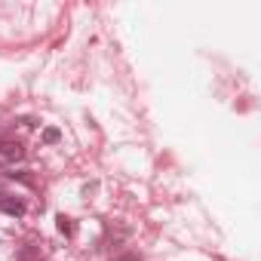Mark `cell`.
<instances>
[{"label": "cell", "mask_w": 261, "mask_h": 261, "mask_svg": "<svg viewBox=\"0 0 261 261\" xmlns=\"http://www.w3.org/2000/svg\"><path fill=\"white\" fill-rule=\"evenodd\" d=\"M0 209H4L7 215H16V218H22L28 212V206H25L22 197H0Z\"/></svg>", "instance_id": "6da1fadb"}, {"label": "cell", "mask_w": 261, "mask_h": 261, "mask_svg": "<svg viewBox=\"0 0 261 261\" xmlns=\"http://www.w3.org/2000/svg\"><path fill=\"white\" fill-rule=\"evenodd\" d=\"M0 154H4V157H7L10 163H13V160H22V157H25L22 145H13V142H10V145H0Z\"/></svg>", "instance_id": "7a4b0ae2"}, {"label": "cell", "mask_w": 261, "mask_h": 261, "mask_svg": "<svg viewBox=\"0 0 261 261\" xmlns=\"http://www.w3.org/2000/svg\"><path fill=\"white\" fill-rule=\"evenodd\" d=\"M40 139H43L46 145H56V142L62 139V133H59V129H56V126H46V129H43V136H40Z\"/></svg>", "instance_id": "3957f363"}, {"label": "cell", "mask_w": 261, "mask_h": 261, "mask_svg": "<svg viewBox=\"0 0 261 261\" xmlns=\"http://www.w3.org/2000/svg\"><path fill=\"white\" fill-rule=\"evenodd\" d=\"M59 230H62L65 237H74V224H71V218H65V215H59Z\"/></svg>", "instance_id": "277c9868"}, {"label": "cell", "mask_w": 261, "mask_h": 261, "mask_svg": "<svg viewBox=\"0 0 261 261\" xmlns=\"http://www.w3.org/2000/svg\"><path fill=\"white\" fill-rule=\"evenodd\" d=\"M117 261H139V255H120Z\"/></svg>", "instance_id": "5b68a950"}]
</instances>
